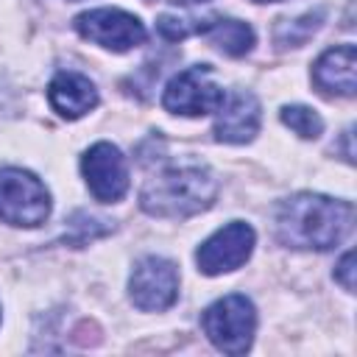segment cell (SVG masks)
<instances>
[{"instance_id":"obj_1","label":"cell","mask_w":357,"mask_h":357,"mask_svg":"<svg viewBox=\"0 0 357 357\" xmlns=\"http://www.w3.org/2000/svg\"><path fill=\"white\" fill-rule=\"evenodd\" d=\"M354 204L318 192H298L279 204L276 234L287 248H335L351 234Z\"/></svg>"},{"instance_id":"obj_2","label":"cell","mask_w":357,"mask_h":357,"mask_svg":"<svg viewBox=\"0 0 357 357\" xmlns=\"http://www.w3.org/2000/svg\"><path fill=\"white\" fill-rule=\"evenodd\" d=\"M218 178L201 165H176L151 176L139 192V206L153 218H190L212 206Z\"/></svg>"},{"instance_id":"obj_3","label":"cell","mask_w":357,"mask_h":357,"mask_svg":"<svg viewBox=\"0 0 357 357\" xmlns=\"http://www.w3.org/2000/svg\"><path fill=\"white\" fill-rule=\"evenodd\" d=\"M201 326L212 340V346L237 357L251 349V340L257 332V310L245 296L231 293L206 307Z\"/></svg>"},{"instance_id":"obj_4","label":"cell","mask_w":357,"mask_h":357,"mask_svg":"<svg viewBox=\"0 0 357 357\" xmlns=\"http://www.w3.org/2000/svg\"><path fill=\"white\" fill-rule=\"evenodd\" d=\"M50 215L47 187L22 167L0 170V220L8 226H42Z\"/></svg>"},{"instance_id":"obj_5","label":"cell","mask_w":357,"mask_h":357,"mask_svg":"<svg viewBox=\"0 0 357 357\" xmlns=\"http://www.w3.org/2000/svg\"><path fill=\"white\" fill-rule=\"evenodd\" d=\"M223 100H226V95L212 81L209 64H195V67L181 70L178 75H173L167 81L165 95H162V106L173 114H184V117L212 114L223 106Z\"/></svg>"},{"instance_id":"obj_6","label":"cell","mask_w":357,"mask_h":357,"mask_svg":"<svg viewBox=\"0 0 357 357\" xmlns=\"http://www.w3.org/2000/svg\"><path fill=\"white\" fill-rule=\"evenodd\" d=\"M73 25L84 39H89L106 50H114V53H126V50L142 45L148 36L139 17H134L123 8H92V11L78 14Z\"/></svg>"},{"instance_id":"obj_7","label":"cell","mask_w":357,"mask_h":357,"mask_svg":"<svg viewBox=\"0 0 357 357\" xmlns=\"http://www.w3.org/2000/svg\"><path fill=\"white\" fill-rule=\"evenodd\" d=\"M128 296L142 312H162L178 298V271L165 257H142L128 279Z\"/></svg>"},{"instance_id":"obj_8","label":"cell","mask_w":357,"mask_h":357,"mask_svg":"<svg viewBox=\"0 0 357 357\" xmlns=\"http://www.w3.org/2000/svg\"><path fill=\"white\" fill-rule=\"evenodd\" d=\"M254 229L243 220H231L223 229H218L212 237H206L198 251H195V262L198 271L206 276H218V273H229L237 271L240 265H245V259L254 251Z\"/></svg>"},{"instance_id":"obj_9","label":"cell","mask_w":357,"mask_h":357,"mask_svg":"<svg viewBox=\"0 0 357 357\" xmlns=\"http://www.w3.org/2000/svg\"><path fill=\"white\" fill-rule=\"evenodd\" d=\"M81 173L86 178L89 192L103 204H114L128 192L126 156L112 142H95L81 156Z\"/></svg>"},{"instance_id":"obj_10","label":"cell","mask_w":357,"mask_h":357,"mask_svg":"<svg viewBox=\"0 0 357 357\" xmlns=\"http://www.w3.org/2000/svg\"><path fill=\"white\" fill-rule=\"evenodd\" d=\"M218 112L220 114L215 120V137L220 142L243 145L257 137L259 123H262V109L254 92H245V89L234 92L229 100H223Z\"/></svg>"},{"instance_id":"obj_11","label":"cell","mask_w":357,"mask_h":357,"mask_svg":"<svg viewBox=\"0 0 357 357\" xmlns=\"http://www.w3.org/2000/svg\"><path fill=\"white\" fill-rule=\"evenodd\" d=\"M312 84L324 95L351 98L357 89V50L354 45H337L318 56L312 64Z\"/></svg>"},{"instance_id":"obj_12","label":"cell","mask_w":357,"mask_h":357,"mask_svg":"<svg viewBox=\"0 0 357 357\" xmlns=\"http://www.w3.org/2000/svg\"><path fill=\"white\" fill-rule=\"evenodd\" d=\"M47 98L50 106L67 120H78L98 106V89L81 73H59L47 86Z\"/></svg>"},{"instance_id":"obj_13","label":"cell","mask_w":357,"mask_h":357,"mask_svg":"<svg viewBox=\"0 0 357 357\" xmlns=\"http://www.w3.org/2000/svg\"><path fill=\"white\" fill-rule=\"evenodd\" d=\"M204 36L226 56H245L254 47V31L243 20H209Z\"/></svg>"},{"instance_id":"obj_14","label":"cell","mask_w":357,"mask_h":357,"mask_svg":"<svg viewBox=\"0 0 357 357\" xmlns=\"http://www.w3.org/2000/svg\"><path fill=\"white\" fill-rule=\"evenodd\" d=\"M282 123L290 128V131H296L301 139H315V137H321V131H324V120H321V114L315 112V109H310V106H284L282 109Z\"/></svg>"},{"instance_id":"obj_15","label":"cell","mask_w":357,"mask_h":357,"mask_svg":"<svg viewBox=\"0 0 357 357\" xmlns=\"http://www.w3.org/2000/svg\"><path fill=\"white\" fill-rule=\"evenodd\" d=\"M335 279L343 284L346 293L354 290V251H346V254L340 257V262H337V268H335Z\"/></svg>"},{"instance_id":"obj_16","label":"cell","mask_w":357,"mask_h":357,"mask_svg":"<svg viewBox=\"0 0 357 357\" xmlns=\"http://www.w3.org/2000/svg\"><path fill=\"white\" fill-rule=\"evenodd\" d=\"M176 3H204V0H176Z\"/></svg>"},{"instance_id":"obj_17","label":"cell","mask_w":357,"mask_h":357,"mask_svg":"<svg viewBox=\"0 0 357 357\" xmlns=\"http://www.w3.org/2000/svg\"><path fill=\"white\" fill-rule=\"evenodd\" d=\"M254 3H273V0H254Z\"/></svg>"}]
</instances>
